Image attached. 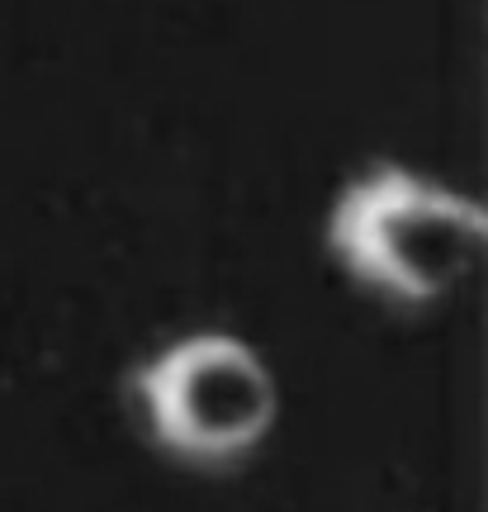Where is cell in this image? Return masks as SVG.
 Returning a JSON list of instances; mask_svg holds the SVG:
<instances>
[{"label":"cell","instance_id":"obj_1","mask_svg":"<svg viewBox=\"0 0 488 512\" xmlns=\"http://www.w3.org/2000/svg\"><path fill=\"white\" fill-rule=\"evenodd\" d=\"M488 242L484 204L398 162L370 166L327 214V252L361 290L432 304L460 290Z\"/></svg>","mask_w":488,"mask_h":512},{"label":"cell","instance_id":"obj_2","mask_svg":"<svg viewBox=\"0 0 488 512\" xmlns=\"http://www.w3.org/2000/svg\"><path fill=\"white\" fill-rule=\"evenodd\" d=\"M152 441L185 465H237L275 427V375L233 332H195L128 375Z\"/></svg>","mask_w":488,"mask_h":512}]
</instances>
